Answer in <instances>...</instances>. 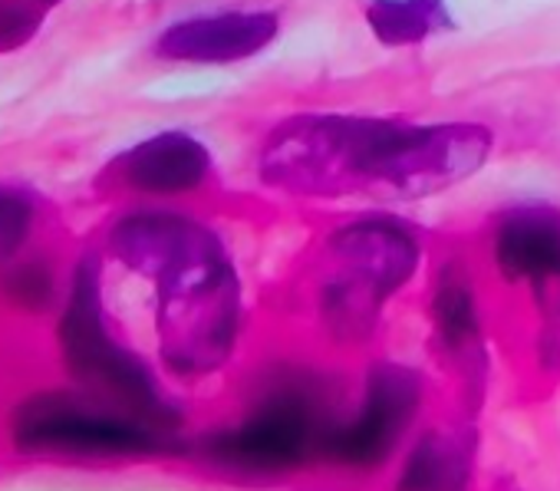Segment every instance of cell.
<instances>
[{"label": "cell", "instance_id": "1", "mask_svg": "<svg viewBox=\"0 0 560 491\" xmlns=\"http://www.w3.org/2000/svg\"><path fill=\"white\" fill-rule=\"evenodd\" d=\"M491 145V129L478 122L298 113L267 132L257 172L298 198L419 201L481 172Z\"/></svg>", "mask_w": 560, "mask_h": 491}, {"label": "cell", "instance_id": "2", "mask_svg": "<svg viewBox=\"0 0 560 491\" xmlns=\"http://www.w3.org/2000/svg\"><path fill=\"white\" fill-rule=\"evenodd\" d=\"M109 248L155 284L165 366L178 376L214 373L241 334V281L218 234L185 214L142 211L113 227Z\"/></svg>", "mask_w": 560, "mask_h": 491}, {"label": "cell", "instance_id": "3", "mask_svg": "<svg viewBox=\"0 0 560 491\" xmlns=\"http://www.w3.org/2000/svg\"><path fill=\"white\" fill-rule=\"evenodd\" d=\"M334 274L324 288V317L347 337L366 334L380 307L416 274L419 241L396 218H360L330 237Z\"/></svg>", "mask_w": 560, "mask_h": 491}, {"label": "cell", "instance_id": "4", "mask_svg": "<svg viewBox=\"0 0 560 491\" xmlns=\"http://www.w3.org/2000/svg\"><path fill=\"white\" fill-rule=\"evenodd\" d=\"M60 343L67 366L77 379L116 396L132 416L162 432H172L178 425V412L165 402L149 366L109 334L103 317L100 265L93 258L77 268L70 304L60 320Z\"/></svg>", "mask_w": 560, "mask_h": 491}, {"label": "cell", "instance_id": "5", "mask_svg": "<svg viewBox=\"0 0 560 491\" xmlns=\"http://www.w3.org/2000/svg\"><path fill=\"white\" fill-rule=\"evenodd\" d=\"M330 432L334 425L317 393L307 383H288L273 389L241 425L218 432L208 442V458L250 475L284 471L311 452L324 455Z\"/></svg>", "mask_w": 560, "mask_h": 491}, {"label": "cell", "instance_id": "6", "mask_svg": "<svg viewBox=\"0 0 560 491\" xmlns=\"http://www.w3.org/2000/svg\"><path fill=\"white\" fill-rule=\"evenodd\" d=\"M14 435L24 452L60 455H155L172 448L168 432L139 416L93 409L63 393L31 399L18 416Z\"/></svg>", "mask_w": 560, "mask_h": 491}, {"label": "cell", "instance_id": "7", "mask_svg": "<svg viewBox=\"0 0 560 491\" xmlns=\"http://www.w3.org/2000/svg\"><path fill=\"white\" fill-rule=\"evenodd\" d=\"M422 402V383L412 370L380 363L370 370L366 396L347 425H334L324 455L350 468H373L393 455Z\"/></svg>", "mask_w": 560, "mask_h": 491}, {"label": "cell", "instance_id": "8", "mask_svg": "<svg viewBox=\"0 0 560 491\" xmlns=\"http://www.w3.org/2000/svg\"><path fill=\"white\" fill-rule=\"evenodd\" d=\"M277 34L280 21L270 11H224L168 27L155 54L178 63H237L267 50Z\"/></svg>", "mask_w": 560, "mask_h": 491}, {"label": "cell", "instance_id": "9", "mask_svg": "<svg viewBox=\"0 0 560 491\" xmlns=\"http://www.w3.org/2000/svg\"><path fill=\"white\" fill-rule=\"evenodd\" d=\"M494 258L508 281L527 284L537 301L560 294V218L547 208L508 211L494 234Z\"/></svg>", "mask_w": 560, "mask_h": 491}, {"label": "cell", "instance_id": "10", "mask_svg": "<svg viewBox=\"0 0 560 491\" xmlns=\"http://www.w3.org/2000/svg\"><path fill=\"white\" fill-rule=\"evenodd\" d=\"M113 172L142 195H182L208 178L211 155L188 132H162L122 152Z\"/></svg>", "mask_w": 560, "mask_h": 491}, {"label": "cell", "instance_id": "11", "mask_svg": "<svg viewBox=\"0 0 560 491\" xmlns=\"http://www.w3.org/2000/svg\"><path fill=\"white\" fill-rule=\"evenodd\" d=\"M471 481V442L458 432L432 429L409 452L396 491H468Z\"/></svg>", "mask_w": 560, "mask_h": 491}, {"label": "cell", "instance_id": "12", "mask_svg": "<svg viewBox=\"0 0 560 491\" xmlns=\"http://www.w3.org/2000/svg\"><path fill=\"white\" fill-rule=\"evenodd\" d=\"M366 24L386 47H416L452 27L445 0H370Z\"/></svg>", "mask_w": 560, "mask_h": 491}, {"label": "cell", "instance_id": "13", "mask_svg": "<svg viewBox=\"0 0 560 491\" xmlns=\"http://www.w3.org/2000/svg\"><path fill=\"white\" fill-rule=\"evenodd\" d=\"M432 314H435V327H439L445 350L465 363H478V356H481V320H478L471 281L458 268H448L439 278Z\"/></svg>", "mask_w": 560, "mask_h": 491}, {"label": "cell", "instance_id": "14", "mask_svg": "<svg viewBox=\"0 0 560 491\" xmlns=\"http://www.w3.org/2000/svg\"><path fill=\"white\" fill-rule=\"evenodd\" d=\"M47 4L40 0H0V54L27 44L44 24Z\"/></svg>", "mask_w": 560, "mask_h": 491}, {"label": "cell", "instance_id": "15", "mask_svg": "<svg viewBox=\"0 0 560 491\" xmlns=\"http://www.w3.org/2000/svg\"><path fill=\"white\" fill-rule=\"evenodd\" d=\"M34 224V204L14 188H0V261L11 258Z\"/></svg>", "mask_w": 560, "mask_h": 491}, {"label": "cell", "instance_id": "16", "mask_svg": "<svg viewBox=\"0 0 560 491\" xmlns=\"http://www.w3.org/2000/svg\"><path fill=\"white\" fill-rule=\"evenodd\" d=\"M14 294H18V301H27V304H47L50 281L40 271H24L14 278Z\"/></svg>", "mask_w": 560, "mask_h": 491}, {"label": "cell", "instance_id": "17", "mask_svg": "<svg viewBox=\"0 0 560 491\" xmlns=\"http://www.w3.org/2000/svg\"><path fill=\"white\" fill-rule=\"evenodd\" d=\"M40 4H57V0H40Z\"/></svg>", "mask_w": 560, "mask_h": 491}]
</instances>
